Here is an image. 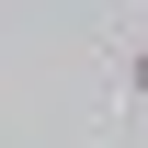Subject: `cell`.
Instances as JSON below:
<instances>
[{
    "instance_id": "6da1fadb",
    "label": "cell",
    "mask_w": 148,
    "mask_h": 148,
    "mask_svg": "<svg viewBox=\"0 0 148 148\" xmlns=\"http://www.w3.org/2000/svg\"><path fill=\"white\" fill-rule=\"evenodd\" d=\"M114 80H125V91H137V103H148V34H137V46H125V57H114Z\"/></svg>"
}]
</instances>
